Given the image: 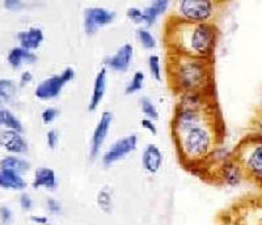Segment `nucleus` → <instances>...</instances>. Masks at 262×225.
<instances>
[{
  "label": "nucleus",
  "instance_id": "f257e3e1",
  "mask_svg": "<svg viewBox=\"0 0 262 225\" xmlns=\"http://www.w3.org/2000/svg\"><path fill=\"white\" fill-rule=\"evenodd\" d=\"M170 130L176 152L185 169L198 174L224 137V125L217 106L185 109L174 106Z\"/></svg>",
  "mask_w": 262,
  "mask_h": 225
},
{
  "label": "nucleus",
  "instance_id": "f03ea898",
  "mask_svg": "<svg viewBox=\"0 0 262 225\" xmlns=\"http://www.w3.org/2000/svg\"><path fill=\"white\" fill-rule=\"evenodd\" d=\"M221 30L215 22L191 24L168 17L164 25L167 53L214 59Z\"/></svg>",
  "mask_w": 262,
  "mask_h": 225
},
{
  "label": "nucleus",
  "instance_id": "7ed1b4c3",
  "mask_svg": "<svg viewBox=\"0 0 262 225\" xmlns=\"http://www.w3.org/2000/svg\"><path fill=\"white\" fill-rule=\"evenodd\" d=\"M165 72L170 89L177 96L185 93L215 95L214 59L167 53Z\"/></svg>",
  "mask_w": 262,
  "mask_h": 225
},
{
  "label": "nucleus",
  "instance_id": "20e7f679",
  "mask_svg": "<svg viewBox=\"0 0 262 225\" xmlns=\"http://www.w3.org/2000/svg\"><path fill=\"white\" fill-rule=\"evenodd\" d=\"M232 156L245 177L262 182V135H249L236 145Z\"/></svg>",
  "mask_w": 262,
  "mask_h": 225
},
{
  "label": "nucleus",
  "instance_id": "39448f33",
  "mask_svg": "<svg viewBox=\"0 0 262 225\" xmlns=\"http://www.w3.org/2000/svg\"><path fill=\"white\" fill-rule=\"evenodd\" d=\"M219 7L221 3L212 0H177L169 17L191 24L215 22Z\"/></svg>",
  "mask_w": 262,
  "mask_h": 225
},
{
  "label": "nucleus",
  "instance_id": "423d86ee",
  "mask_svg": "<svg viewBox=\"0 0 262 225\" xmlns=\"http://www.w3.org/2000/svg\"><path fill=\"white\" fill-rule=\"evenodd\" d=\"M138 142H139V139H138L137 133H130V135H125V137L117 139L102 153V165L112 166L119 161L125 160L128 154L134 153L137 151Z\"/></svg>",
  "mask_w": 262,
  "mask_h": 225
},
{
  "label": "nucleus",
  "instance_id": "0eeeda50",
  "mask_svg": "<svg viewBox=\"0 0 262 225\" xmlns=\"http://www.w3.org/2000/svg\"><path fill=\"white\" fill-rule=\"evenodd\" d=\"M117 13L106 7L91 6L84 9L83 27L88 36H93L102 28L111 25L116 20Z\"/></svg>",
  "mask_w": 262,
  "mask_h": 225
},
{
  "label": "nucleus",
  "instance_id": "6e6552de",
  "mask_svg": "<svg viewBox=\"0 0 262 225\" xmlns=\"http://www.w3.org/2000/svg\"><path fill=\"white\" fill-rule=\"evenodd\" d=\"M210 170H211V169H210ZM207 173H206V175H207ZM210 178H214L215 181L224 185V186L236 187L242 184L243 179L245 178V174L244 172H243L242 166L238 165V163L232 156L231 159H228V160H226L224 163H222L221 165L215 166V172L212 173Z\"/></svg>",
  "mask_w": 262,
  "mask_h": 225
},
{
  "label": "nucleus",
  "instance_id": "1a4fd4ad",
  "mask_svg": "<svg viewBox=\"0 0 262 225\" xmlns=\"http://www.w3.org/2000/svg\"><path fill=\"white\" fill-rule=\"evenodd\" d=\"M112 125H113V112L105 110L101 112V116H100L95 128H93L90 145L91 160H96L100 156V152H101L102 147L106 142L107 135L111 132Z\"/></svg>",
  "mask_w": 262,
  "mask_h": 225
},
{
  "label": "nucleus",
  "instance_id": "9d476101",
  "mask_svg": "<svg viewBox=\"0 0 262 225\" xmlns=\"http://www.w3.org/2000/svg\"><path fill=\"white\" fill-rule=\"evenodd\" d=\"M134 59V46L131 43L122 44L116 50V53L111 54L104 58V67L109 71L126 72L131 67Z\"/></svg>",
  "mask_w": 262,
  "mask_h": 225
},
{
  "label": "nucleus",
  "instance_id": "9b49d317",
  "mask_svg": "<svg viewBox=\"0 0 262 225\" xmlns=\"http://www.w3.org/2000/svg\"><path fill=\"white\" fill-rule=\"evenodd\" d=\"M67 85L66 80L60 74L51 75L37 84L34 89V96L41 101L55 100L60 96L63 88Z\"/></svg>",
  "mask_w": 262,
  "mask_h": 225
},
{
  "label": "nucleus",
  "instance_id": "f8f14e48",
  "mask_svg": "<svg viewBox=\"0 0 262 225\" xmlns=\"http://www.w3.org/2000/svg\"><path fill=\"white\" fill-rule=\"evenodd\" d=\"M0 148L9 154H24L29 151V143L25 139L23 132L13 130L0 131Z\"/></svg>",
  "mask_w": 262,
  "mask_h": 225
},
{
  "label": "nucleus",
  "instance_id": "ddd939ff",
  "mask_svg": "<svg viewBox=\"0 0 262 225\" xmlns=\"http://www.w3.org/2000/svg\"><path fill=\"white\" fill-rule=\"evenodd\" d=\"M140 164L142 168L149 174H156L160 172L164 164V153L158 145L154 143H148L142 151V157H140Z\"/></svg>",
  "mask_w": 262,
  "mask_h": 225
},
{
  "label": "nucleus",
  "instance_id": "4468645a",
  "mask_svg": "<svg viewBox=\"0 0 262 225\" xmlns=\"http://www.w3.org/2000/svg\"><path fill=\"white\" fill-rule=\"evenodd\" d=\"M107 88V70L101 67L96 74L95 80H93V89L91 95L90 102H88V110L90 111H96L98 106L101 105L102 100L105 97Z\"/></svg>",
  "mask_w": 262,
  "mask_h": 225
},
{
  "label": "nucleus",
  "instance_id": "2eb2a0df",
  "mask_svg": "<svg viewBox=\"0 0 262 225\" xmlns=\"http://www.w3.org/2000/svg\"><path fill=\"white\" fill-rule=\"evenodd\" d=\"M16 38L18 41V46L27 49L29 51H36L41 48L42 42L45 39V33L43 29L39 27H30L25 30H21L16 34Z\"/></svg>",
  "mask_w": 262,
  "mask_h": 225
},
{
  "label": "nucleus",
  "instance_id": "dca6fc26",
  "mask_svg": "<svg viewBox=\"0 0 262 225\" xmlns=\"http://www.w3.org/2000/svg\"><path fill=\"white\" fill-rule=\"evenodd\" d=\"M32 187L36 190L45 189L49 191H54L58 187V175L55 170L46 166L37 168L33 177Z\"/></svg>",
  "mask_w": 262,
  "mask_h": 225
},
{
  "label": "nucleus",
  "instance_id": "f3484780",
  "mask_svg": "<svg viewBox=\"0 0 262 225\" xmlns=\"http://www.w3.org/2000/svg\"><path fill=\"white\" fill-rule=\"evenodd\" d=\"M172 6L169 0H154L142 8L143 11V27L149 28L156 24L160 16L167 13L169 7Z\"/></svg>",
  "mask_w": 262,
  "mask_h": 225
},
{
  "label": "nucleus",
  "instance_id": "a211bd4d",
  "mask_svg": "<svg viewBox=\"0 0 262 225\" xmlns=\"http://www.w3.org/2000/svg\"><path fill=\"white\" fill-rule=\"evenodd\" d=\"M37 60H38V56L34 51H29L21 46H13L7 54V62H8L9 67L13 70L21 69L25 63L33 64Z\"/></svg>",
  "mask_w": 262,
  "mask_h": 225
},
{
  "label": "nucleus",
  "instance_id": "6ab92c4d",
  "mask_svg": "<svg viewBox=\"0 0 262 225\" xmlns=\"http://www.w3.org/2000/svg\"><path fill=\"white\" fill-rule=\"evenodd\" d=\"M27 185L23 174H18L12 170H7V169H0V187L2 189L23 193L27 189Z\"/></svg>",
  "mask_w": 262,
  "mask_h": 225
},
{
  "label": "nucleus",
  "instance_id": "aec40b11",
  "mask_svg": "<svg viewBox=\"0 0 262 225\" xmlns=\"http://www.w3.org/2000/svg\"><path fill=\"white\" fill-rule=\"evenodd\" d=\"M0 169H7L18 174H24L30 170V163L27 159H23L16 154H6L0 159Z\"/></svg>",
  "mask_w": 262,
  "mask_h": 225
},
{
  "label": "nucleus",
  "instance_id": "412c9836",
  "mask_svg": "<svg viewBox=\"0 0 262 225\" xmlns=\"http://www.w3.org/2000/svg\"><path fill=\"white\" fill-rule=\"evenodd\" d=\"M0 126L4 127V130H13L18 131V132L24 131L23 122L8 107H2V110H0Z\"/></svg>",
  "mask_w": 262,
  "mask_h": 225
},
{
  "label": "nucleus",
  "instance_id": "4be33fe9",
  "mask_svg": "<svg viewBox=\"0 0 262 225\" xmlns=\"http://www.w3.org/2000/svg\"><path fill=\"white\" fill-rule=\"evenodd\" d=\"M18 83L9 77L0 79V98L3 102H12L18 92Z\"/></svg>",
  "mask_w": 262,
  "mask_h": 225
},
{
  "label": "nucleus",
  "instance_id": "5701e85b",
  "mask_svg": "<svg viewBox=\"0 0 262 225\" xmlns=\"http://www.w3.org/2000/svg\"><path fill=\"white\" fill-rule=\"evenodd\" d=\"M96 203L101 212L111 215L114 210V199L112 190H109L107 187H102L98 190L97 195H96Z\"/></svg>",
  "mask_w": 262,
  "mask_h": 225
},
{
  "label": "nucleus",
  "instance_id": "b1692460",
  "mask_svg": "<svg viewBox=\"0 0 262 225\" xmlns=\"http://www.w3.org/2000/svg\"><path fill=\"white\" fill-rule=\"evenodd\" d=\"M135 36H137L139 43L142 44V48L146 49V50H154V49L158 48V39L152 34V32H149L148 28L139 27L135 32Z\"/></svg>",
  "mask_w": 262,
  "mask_h": 225
},
{
  "label": "nucleus",
  "instance_id": "393cba45",
  "mask_svg": "<svg viewBox=\"0 0 262 225\" xmlns=\"http://www.w3.org/2000/svg\"><path fill=\"white\" fill-rule=\"evenodd\" d=\"M140 111L144 116V118L152 119V121H158L159 119V109L156 104L149 97H140L139 100Z\"/></svg>",
  "mask_w": 262,
  "mask_h": 225
},
{
  "label": "nucleus",
  "instance_id": "a878e982",
  "mask_svg": "<svg viewBox=\"0 0 262 225\" xmlns=\"http://www.w3.org/2000/svg\"><path fill=\"white\" fill-rule=\"evenodd\" d=\"M144 80H146V75L143 71H135L134 75L131 76L130 80L127 81L125 86L126 95H134V93L140 92L144 86Z\"/></svg>",
  "mask_w": 262,
  "mask_h": 225
},
{
  "label": "nucleus",
  "instance_id": "bb28decb",
  "mask_svg": "<svg viewBox=\"0 0 262 225\" xmlns=\"http://www.w3.org/2000/svg\"><path fill=\"white\" fill-rule=\"evenodd\" d=\"M147 65H148V71L152 79H155L156 81H161V79H163V67H161L160 56L158 54L148 55Z\"/></svg>",
  "mask_w": 262,
  "mask_h": 225
},
{
  "label": "nucleus",
  "instance_id": "cd10ccee",
  "mask_svg": "<svg viewBox=\"0 0 262 225\" xmlns=\"http://www.w3.org/2000/svg\"><path fill=\"white\" fill-rule=\"evenodd\" d=\"M60 111L59 109L54 106H48L45 109L42 110L41 112V119H42V123L43 125H51L54 122L57 121V118L59 117Z\"/></svg>",
  "mask_w": 262,
  "mask_h": 225
},
{
  "label": "nucleus",
  "instance_id": "c85d7f7f",
  "mask_svg": "<svg viewBox=\"0 0 262 225\" xmlns=\"http://www.w3.org/2000/svg\"><path fill=\"white\" fill-rule=\"evenodd\" d=\"M126 16L133 22L139 24L140 27H143V11H142L140 7H128L126 9Z\"/></svg>",
  "mask_w": 262,
  "mask_h": 225
},
{
  "label": "nucleus",
  "instance_id": "c756f323",
  "mask_svg": "<svg viewBox=\"0 0 262 225\" xmlns=\"http://www.w3.org/2000/svg\"><path fill=\"white\" fill-rule=\"evenodd\" d=\"M46 210L53 216H59L60 213L63 212V206L58 199L50 196V198L46 199Z\"/></svg>",
  "mask_w": 262,
  "mask_h": 225
},
{
  "label": "nucleus",
  "instance_id": "7c9ffc66",
  "mask_svg": "<svg viewBox=\"0 0 262 225\" xmlns=\"http://www.w3.org/2000/svg\"><path fill=\"white\" fill-rule=\"evenodd\" d=\"M18 203H20L21 210L27 211V212L32 211L33 206H34V201H33L32 195H30L29 193H27V191H23V193H21L20 198H18Z\"/></svg>",
  "mask_w": 262,
  "mask_h": 225
},
{
  "label": "nucleus",
  "instance_id": "2f4dec72",
  "mask_svg": "<svg viewBox=\"0 0 262 225\" xmlns=\"http://www.w3.org/2000/svg\"><path fill=\"white\" fill-rule=\"evenodd\" d=\"M46 144L50 149H55L57 145L59 144V131L55 128H51L46 132Z\"/></svg>",
  "mask_w": 262,
  "mask_h": 225
},
{
  "label": "nucleus",
  "instance_id": "473e14b6",
  "mask_svg": "<svg viewBox=\"0 0 262 225\" xmlns=\"http://www.w3.org/2000/svg\"><path fill=\"white\" fill-rule=\"evenodd\" d=\"M13 220V213L7 206H0V222L2 225H11Z\"/></svg>",
  "mask_w": 262,
  "mask_h": 225
},
{
  "label": "nucleus",
  "instance_id": "72a5a7b5",
  "mask_svg": "<svg viewBox=\"0 0 262 225\" xmlns=\"http://www.w3.org/2000/svg\"><path fill=\"white\" fill-rule=\"evenodd\" d=\"M140 126H142L146 131H148L149 133H152V135H158V126H156L155 121L143 118L140 121Z\"/></svg>",
  "mask_w": 262,
  "mask_h": 225
},
{
  "label": "nucleus",
  "instance_id": "f704fd0d",
  "mask_svg": "<svg viewBox=\"0 0 262 225\" xmlns=\"http://www.w3.org/2000/svg\"><path fill=\"white\" fill-rule=\"evenodd\" d=\"M33 81V74L30 71H23L20 74V79H18V86L24 88V86L29 85Z\"/></svg>",
  "mask_w": 262,
  "mask_h": 225
},
{
  "label": "nucleus",
  "instance_id": "c9c22d12",
  "mask_svg": "<svg viewBox=\"0 0 262 225\" xmlns=\"http://www.w3.org/2000/svg\"><path fill=\"white\" fill-rule=\"evenodd\" d=\"M4 8L9 9V11H17L21 7H24V3L21 0H6L3 3Z\"/></svg>",
  "mask_w": 262,
  "mask_h": 225
},
{
  "label": "nucleus",
  "instance_id": "e433bc0d",
  "mask_svg": "<svg viewBox=\"0 0 262 225\" xmlns=\"http://www.w3.org/2000/svg\"><path fill=\"white\" fill-rule=\"evenodd\" d=\"M30 221L37 225H46L48 222H50V220H49L48 216H43V215H32Z\"/></svg>",
  "mask_w": 262,
  "mask_h": 225
},
{
  "label": "nucleus",
  "instance_id": "4c0bfd02",
  "mask_svg": "<svg viewBox=\"0 0 262 225\" xmlns=\"http://www.w3.org/2000/svg\"><path fill=\"white\" fill-rule=\"evenodd\" d=\"M2 104H3V101H2V98H0V110H2Z\"/></svg>",
  "mask_w": 262,
  "mask_h": 225
},
{
  "label": "nucleus",
  "instance_id": "58836bf2",
  "mask_svg": "<svg viewBox=\"0 0 262 225\" xmlns=\"http://www.w3.org/2000/svg\"><path fill=\"white\" fill-rule=\"evenodd\" d=\"M46 225H55V224H53V222L50 221V222H48V224H46Z\"/></svg>",
  "mask_w": 262,
  "mask_h": 225
},
{
  "label": "nucleus",
  "instance_id": "ea45409f",
  "mask_svg": "<svg viewBox=\"0 0 262 225\" xmlns=\"http://www.w3.org/2000/svg\"><path fill=\"white\" fill-rule=\"evenodd\" d=\"M261 110H262V96H261Z\"/></svg>",
  "mask_w": 262,
  "mask_h": 225
}]
</instances>
